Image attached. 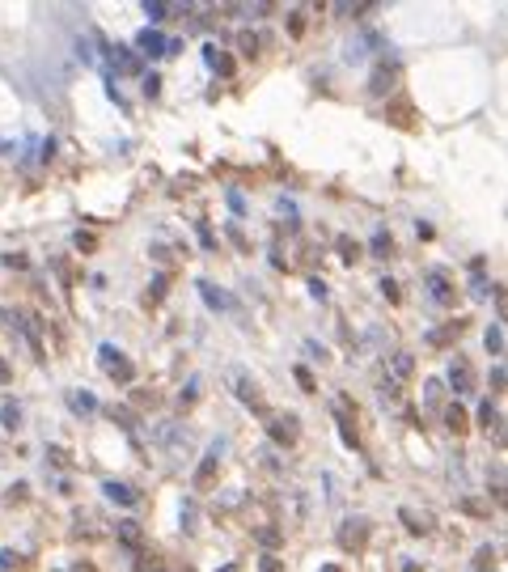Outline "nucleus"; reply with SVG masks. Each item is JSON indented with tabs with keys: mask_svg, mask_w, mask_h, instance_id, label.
<instances>
[{
	"mask_svg": "<svg viewBox=\"0 0 508 572\" xmlns=\"http://www.w3.org/2000/svg\"><path fill=\"white\" fill-rule=\"evenodd\" d=\"M68 403H72V411H77V415H89V411L97 407V399H93L89 390H72V394H68Z\"/></svg>",
	"mask_w": 508,
	"mask_h": 572,
	"instance_id": "obj_15",
	"label": "nucleus"
},
{
	"mask_svg": "<svg viewBox=\"0 0 508 572\" xmlns=\"http://www.w3.org/2000/svg\"><path fill=\"white\" fill-rule=\"evenodd\" d=\"M462 331H466V323L453 318V323H445V327H432V331H428V343H432V348H449L453 339H462Z\"/></svg>",
	"mask_w": 508,
	"mask_h": 572,
	"instance_id": "obj_4",
	"label": "nucleus"
},
{
	"mask_svg": "<svg viewBox=\"0 0 508 572\" xmlns=\"http://www.w3.org/2000/svg\"><path fill=\"white\" fill-rule=\"evenodd\" d=\"M462 513H466V517H491V509H487L483 500H470V496L462 500Z\"/></svg>",
	"mask_w": 508,
	"mask_h": 572,
	"instance_id": "obj_24",
	"label": "nucleus"
},
{
	"mask_svg": "<svg viewBox=\"0 0 508 572\" xmlns=\"http://www.w3.org/2000/svg\"><path fill=\"white\" fill-rule=\"evenodd\" d=\"M500 390H504V369L495 365V369H491V394H500Z\"/></svg>",
	"mask_w": 508,
	"mask_h": 572,
	"instance_id": "obj_37",
	"label": "nucleus"
},
{
	"mask_svg": "<svg viewBox=\"0 0 508 572\" xmlns=\"http://www.w3.org/2000/svg\"><path fill=\"white\" fill-rule=\"evenodd\" d=\"M292 378H296V386H301L305 394H318V378H314V369H310V365H296V369H292Z\"/></svg>",
	"mask_w": 508,
	"mask_h": 572,
	"instance_id": "obj_14",
	"label": "nucleus"
},
{
	"mask_svg": "<svg viewBox=\"0 0 508 572\" xmlns=\"http://www.w3.org/2000/svg\"><path fill=\"white\" fill-rule=\"evenodd\" d=\"M487 352H491V356H500V352H504V327H500V323H495V327H487Z\"/></svg>",
	"mask_w": 508,
	"mask_h": 572,
	"instance_id": "obj_21",
	"label": "nucleus"
},
{
	"mask_svg": "<svg viewBox=\"0 0 508 572\" xmlns=\"http://www.w3.org/2000/svg\"><path fill=\"white\" fill-rule=\"evenodd\" d=\"M259 572H284V568H280L276 555H263V559H259Z\"/></svg>",
	"mask_w": 508,
	"mask_h": 572,
	"instance_id": "obj_36",
	"label": "nucleus"
},
{
	"mask_svg": "<svg viewBox=\"0 0 508 572\" xmlns=\"http://www.w3.org/2000/svg\"><path fill=\"white\" fill-rule=\"evenodd\" d=\"M216 458H221V449H212L208 458H203V462H199V471H195V479H191V484H195L199 492H208V488L216 484Z\"/></svg>",
	"mask_w": 508,
	"mask_h": 572,
	"instance_id": "obj_6",
	"label": "nucleus"
},
{
	"mask_svg": "<svg viewBox=\"0 0 508 572\" xmlns=\"http://www.w3.org/2000/svg\"><path fill=\"white\" fill-rule=\"evenodd\" d=\"M386 119H390L394 127H411V123H415L411 98H390V102H386Z\"/></svg>",
	"mask_w": 508,
	"mask_h": 572,
	"instance_id": "obj_2",
	"label": "nucleus"
},
{
	"mask_svg": "<svg viewBox=\"0 0 508 572\" xmlns=\"http://www.w3.org/2000/svg\"><path fill=\"white\" fill-rule=\"evenodd\" d=\"M30 492H26V484H17V488H9V504H17V500H26Z\"/></svg>",
	"mask_w": 508,
	"mask_h": 572,
	"instance_id": "obj_39",
	"label": "nucleus"
},
{
	"mask_svg": "<svg viewBox=\"0 0 508 572\" xmlns=\"http://www.w3.org/2000/svg\"><path fill=\"white\" fill-rule=\"evenodd\" d=\"M106 496H111V500H119V504H127V509H132V504L140 500V496H136V492H132L127 484H106Z\"/></svg>",
	"mask_w": 508,
	"mask_h": 572,
	"instance_id": "obj_18",
	"label": "nucleus"
},
{
	"mask_svg": "<svg viewBox=\"0 0 508 572\" xmlns=\"http://www.w3.org/2000/svg\"><path fill=\"white\" fill-rule=\"evenodd\" d=\"M394 77H398V64H381V68H377V77L369 81V93H377V98H381V93L394 85Z\"/></svg>",
	"mask_w": 508,
	"mask_h": 572,
	"instance_id": "obj_11",
	"label": "nucleus"
},
{
	"mask_svg": "<svg viewBox=\"0 0 508 572\" xmlns=\"http://www.w3.org/2000/svg\"><path fill=\"white\" fill-rule=\"evenodd\" d=\"M259 34H254V30H241V51H246V56H259Z\"/></svg>",
	"mask_w": 508,
	"mask_h": 572,
	"instance_id": "obj_25",
	"label": "nucleus"
},
{
	"mask_svg": "<svg viewBox=\"0 0 508 572\" xmlns=\"http://www.w3.org/2000/svg\"><path fill=\"white\" fill-rule=\"evenodd\" d=\"M170 288V276H157V284H148V301H161Z\"/></svg>",
	"mask_w": 508,
	"mask_h": 572,
	"instance_id": "obj_28",
	"label": "nucleus"
},
{
	"mask_svg": "<svg viewBox=\"0 0 508 572\" xmlns=\"http://www.w3.org/2000/svg\"><path fill=\"white\" fill-rule=\"evenodd\" d=\"M445 424H449V433H466V428H470L466 407H462V403H449V407H445Z\"/></svg>",
	"mask_w": 508,
	"mask_h": 572,
	"instance_id": "obj_10",
	"label": "nucleus"
},
{
	"mask_svg": "<svg viewBox=\"0 0 508 572\" xmlns=\"http://www.w3.org/2000/svg\"><path fill=\"white\" fill-rule=\"evenodd\" d=\"M394 373H398V382H406V378L415 373V360L406 356V352H398V356H394Z\"/></svg>",
	"mask_w": 508,
	"mask_h": 572,
	"instance_id": "obj_19",
	"label": "nucleus"
},
{
	"mask_svg": "<svg viewBox=\"0 0 508 572\" xmlns=\"http://www.w3.org/2000/svg\"><path fill=\"white\" fill-rule=\"evenodd\" d=\"M123 543H127V551H140L144 547V534H140V526L136 522H119V530H115Z\"/></svg>",
	"mask_w": 508,
	"mask_h": 572,
	"instance_id": "obj_13",
	"label": "nucleus"
},
{
	"mask_svg": "<svg viewBox=\"0 0 508 572\" xmlns=\"http://www.w3.org/2000/svg\"><path fill=\"white\" fill-rule=\"evenodd\" d=\"M148 254H152V258H157V263H174V254H170L166 246H148Z\"/></svg>",
	"mask_w": 508,
	"mask_h": 572,
	"instance_id": "obj_32",
	"label": "nucleus"
},
{
	"mask_svg": "<svg viewBox=\"0 0 508 572\" xmlns=\"http://www.w3.org/2000/svg\"><path fill=\"white\" fill-rule=\"evenodd\" d=\"M9 382H13V369H9V360L0 356V386H9Z\"/></svg>",
	"mask_w": 508,
	"mask_h": 572,
	"instance_id": "obj_38",
	"label": "nucleus"
},
{
	"mask_svg": "<svg viewBox=\"0 0 508 572\" xmlns=\"http://www.w3.org/2000/svg\"><path fill=\"white\" fill-rule=\"evenodd\" d=\"M424 284H428V293H432L440 305H449V301H453V288H449L445 272H428V276H424Z\"/></svg>",
	"mask_w": 508,
	"mask_h": 572,
	"instance_id": "obj_7",
	"label": "nucleus"
},
{
	"mask_svg": "<svg viewBox=\"0 0 508 572\" xmlns=\"http://www.w3.org/2000/svg\"><path fill=\"white\" fill-rule=\"evenodd\" d=\"M402 526H406V530H411V534H424V526H420V522H415V517H411V509H402Z\"/></svg>",
	"mask_w": 508,
	"mask_h": 572,
	"instance_id": "obj_31",
	"label": "nucleus"
},
{
	"mask_svg": "<svg viewBox=\"0 0 508 572\" xmlns=\"http://www.w3.org/2000/svg\"><path fill=\"white\" fill-rule=\"evenodd\" d=\"M381 293H386L390 301H398V297H402V293H398V280H394V276H381Z\"/></svg>",
	"mask_w": 508,
	"mask_h": 572,
	"instance_id": "obj_29",
	"label": "nucleus"
},
{
	"mask_svg": "<svg viewBox=\"0 0 508 572\" xmlns=\"http://www.w3.org/2000/svg\"><path fill=\"white\" fill-rule=\"evenodd\" d=\"M339 254H343V263H356V258H360V246L351 238H339Z\"/></svg>",
	"mask_w": 508,
	"mask_h": 572,
	"instance_id": "obj_23",
	"label": "nucleus"
},
{
	"mask_svg": "<svg viewBox=\"0 0 508 572\" xmlns=\"http://www.w3.org/2000/svg\"><path fill=\"white\" fill-rule=\"evenodd\" d=\"M470 382H475V378H470V360H466V356H457L453 365H449V386L457 390V399L470 390Z\"/></svg>",
	"mask_w": 508,
	"mask_h": 572,
	"instance_id": "obj_5",
	"label": "nucleus"
},
{
	"mask_svg": "<svg viewBox=\"0 0 508 572\" xmlns=\"http://www.w3.org/2000/svg\"><path fill=\"white\" fill-rule=\"evenodd\" d=\"M144 93H148V98H157V93H161V77H157V72L144 81Z\"/></svg>",
	"mask_w": 508,
	"mask_h": 572,
	"instance_id": "obj_34",
	"label": "nucleus"
},
{
	"mask_svg": "<svg viewBox=\"0 0 508 572\" xmlns=\"http://www.w3.org/2000/svg\"><path fill=\"white\" fill-rule=\"evenodd\" d=\"M369 250H373V254H377V258H386V254H394V238H390V233H377V238H373V246H369Z\"/></svg>",
	"mask_w": 508,
	"mask_h": 572,
	"instance_id": "obj_22",
	"label": "nucleus"
},
{
	"mask_svg": "<svg viewBox=\"0 0 508 572\" xmlns=\"http://www.w3.org/2000/svg\"><path fill=\"white\" fill-rule=\"evenodd\" d=\"M136 38H140V51H144V56H161V51H170V42H161V38H166L161 30H140Z\"/></svg>",
	"mask_w": 508,
	"mask_h": 572,
	"instance_id": "obj_8",
	"label": "nucleus"
},
{
	"mask_svg": "<svg viewBox=\"0 0 508 572\" xmlns=\"http://www.w3.org/2000/svg\"><path fill=\"white\" fill-rule=\"evenodd\" d=\"M144 13H148L152 22H161V17H166L170 9H166V0H144Z\"/></svg>",
	"mask_w": 508,
	"mask_h": 572,
	"instance_id": "obj_27",
	"label": "nucleus"
},
{
	"mask_svg": "<svg viewBox=\"0 0 508 572\" xmlns=\"http://www.w3.org/2000/svg\"><path fill=\"white\" fill-rule=\"evenodd\" d=\"M132 407H115L111 415H115V424H123V428H136V420H132V415H127Z\"/></svg>",
	"mask_w": 508,
	"mask_h": 572,
	"instance_id": "obj_30",
	"label": "nucleus"
},
{
	"mask_svg": "<svg viewBox=\"0 0 508 572\" xmlns=\"http://www.w3.org/2000/svg\"><path fill=\"white\" fill-rule=\"evenodd\" d=\"M208 60H212V68H216V77H233V56H221V51L216 47H208Z\"/></svg>",
	"mask_w": 508,
	"mask_h": 572,
	"instance_id": "obj_17",
	"label": "nucleus"
},
{
	"mask_svg": "<svg viewBox=\"0 0 508 572\" xmlns=\"http://www.w3.org/2000/svg\"><path fill=\"white\" fill-rule=\"evenodd\" d=\"M254 539H259V543H267V547H271V551H276V547H280V534H276V530H259V534H254Z\"/></svg>",
	"mask_w": 508,
	"mask_h": 572,
	"instance_id": "obj_33",
	"label": "nucleus"
},
{
	"mask_svg": "<svg viewBox=\"0 0 508 572\" xmlns=\"http://www.w3.org/2000/svg\"><path fill=\"white\" fill-rule=\"evenodd\" d=\"M335 424H339V433H343L347 449H356V454H360V433H356V424L347 420V411H343V407H335Z\"/></svg>",
	"mask_w": 508,
	"mask_h": 572,
	"instance_id": "obj_9",
	"label": "nucleus"
},
{
	"mask_svg": "<svg viewBox=\"0 0 508 572\" xmlns=\"http://www.w3.org/2000/svg\"><path fill=\"white\" fill-rule=\"evenodd\" d=\"M479 424H483V428H495V433H500V407H495L491 399H483V407H479Z\"/></svg>",
	"mask_w": 508,
	"mask_h": 572,
	"instance_id": "obj_16",
	"label": "nucleus"
},
{
	"mask_svg": "<svg viewBox=\"0 0 508 572\" xmlns=\"http://www.w3.org/2000/svg\"><path fill=\"white\" fill-rule=\"evenodd\" d=\"M365 539H369V522H343V530H339L343 551H360Z\"/></svg>",
	"mask_w": 508,
	"mask_h": 572,
	"instance_id": "obj_3",
	"label": "nucleus"
},
{
	"mask_svg": "<svg viewBox=\"0 0 508 572\" xmlns=\"http://www.w3.org/2000/svg\"><path fill=\"white\" fill-rule=\"evenodd\" d=\"M322 572H343V568H335V564H326V568H322Z\"/></svg>",
	"mask_w": 508,
	"mask_h": 572,
	"instance_id": "obj_41",
	"label": "nucleus"
},
{
	"mask_svg": "<svg viewBox=\"0 0 508 572\" xmlns=\"http://www.w3.org/2000/svg\"><path fill=\"white\" fill-rule=\"evenodd\" d=\"M97 360H102V369L111 373V382H119V386H127V382H136V365L123 356V352H115L111 343H102V352H97Z\"/></svg>",
	"mask_w": 508,
	"mask_h": 572,
	"instance_id": "obj_1",
	"label": "nucleus"
},
{
	"mask_svg": "<svg viewBox=\"0 0 508 572\" xmlns=\"http://www.w3.org/2000/svg\"><path fill=\"white\" fill-rule=\"evenodd\" d=\"M0 420H5V428L13 433V428L22 424V407H17V403H5V407H0Z\"/></svg>",
	"mask_w": 508,
	"mask_h": 572,
	"instance_id": "obj_20",
	"label": "nucleus"
},
{
	"mask_svg": "<svg viewBox=\"0 0 508 572\" xmlns=\"http://www.w3.org/2000/svg\"><path fill=\"white\" fill-rule=\"evenodd\" d=\"M72 242H77V250H85V254H93V250H97V233H85V229H81Z\"/></svg>",
	"mask_w": 508,
	"mask_h": 572,
	"instance_id": "obj_26",
	"label": "nucleus"
},
{
	"mask_svg": "<svg viewBox=\"0 0 508 572\" xmlns=\"http://www.w3.org/2000/svg\"><path fill=\"white\" fill-rule=\"evenodd\" d=\"M5 268H26V254H5Z\"/></svg>",
	"mask_w": 508,
	"mask_h": 572,
	"instance_id": "obj_40",
	"label": "nucleus"
},
{
	"mask_svg": "<svg viewBox=\"0 0 508 572\" xmlns=\"http://www.w3.org/2000/svg\"><path fill=\"white\" fill-rule=\"evenodd\" d=\"M199 293H203V301H208L212 309H237V301H233L229 293H216L212 284H199Z\"/></svg>",
	"mask_w": 508,
	"mask_h": 572,
	"instance_id": "obj_12",
	"label": "nucleus"
},
{
	"mask_svg": "<svg viewBox=\"0 0 508 572\" xmlns=\"http://www.w3.org/2000/svg\"><path fill=\"white\" fill-rule=\"evenodd\" d=\"M301 30H305V17H301V13H288V34H292V38H296V34H301Z\"/></svg>",
	"mask_w": 508,
	"mask_h": 572,
	"instance_id": "obj_35",
	"label": "nucleus"
}]
</instances>
